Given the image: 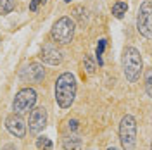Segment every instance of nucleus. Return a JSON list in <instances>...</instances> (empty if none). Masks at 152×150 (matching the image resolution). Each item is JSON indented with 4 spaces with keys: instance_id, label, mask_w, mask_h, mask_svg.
<instances>
[{
    "instance_id": "13",
    "label": "nucleus",
    "mask_w": 152,
    "mask_h": 150,
    "mask_svg": "<svg viewBox=\"0 0 152 150\" xmlns=\"http://www.w3.org/2000/svg\"><path fill=\"white\" fill-rule=\"evenodd\" d=\"M126 10H128L126 2H118V4H114L113 5V16L116 19H121L124 14H126Z\"/></svg>"
},
{
    "instance_id": "7",
    "label": "nucleus",
    "mask_w": 152,
    "mask_h": 150,
    "mask_svg": "<svg viewBox=\"0 0 152 150\" xmlns=\"http://www.w3.org/2000/svg\"><path fill=\"white\" fill-rule=\"evenodd\" d=\"M40 59L45 62V64H50V66H59L62 62V52L52 45V43H47L42 47V52H40Z\"/></svg>"
},
{
    "instance_id": "11",
    "label": "nucleus",
    "mask_w": 152,
    "mask_h": 150,
    "mask_svg": "<svg viewBox=\"0 0 152 150\" xmlns=\"http://www.w3.org/2000/svg\"><path fill=\"white\" fill-rule=\"evenodd\" d=\"M62 147H64V150H81L83 141L78 135H67L62 140Z\"/></svg>"
},
{
    "instance_id": "19",
    "label": "nucleus",
    "mask_w": 152,
    "mask_h": 150,
    "mask_svg": "<svg viewBox=\"0 0 152 150\" xmlns=\"http://www.w3.org/2000/svg\"><path fill=\"white\" fill-rule=\"evenodd\" d=\"M67 128H69L71 131H76V130L80 128V121H78V119H69V121H67Z\"/></svg>"
},
{
    "instance_id": "24",
    "label": "nucleus",
    "mask_w": 152,
    "mask_h": 150,
    "mask_svg": "<svg viewBox=\"0 0 152 150\" xmlns=\"http://www.w3.org/2000/svg\"><path fill=\"white\" fill-rule=\"evenodd\" d=\"M64 2H66V4H69V2H71V0H64Z\"/></svg>"
},
{
    "instance_id": "17",
    "label": "nucleus",
    "mask_w": 152,
    "mask_h": 150,
    "mask_svg": "<svg viewBox=\"0 0 152 150\" xmlns=\"http://www.w3.org/2000/svg\"><path fill=\"white\" fill-rule=\"evenodd\" d=\"M75 14H76V17L80 19L81 23H85V21H86V10L83 9V7H76V9H75Z\"/></svg>"
},
{
    "instance_id": "5",
    "label": "nucleus",
    "mask_w": 152,
    "mask_h": 150,
    "mask_svg": "<svg viewBox=\"0 0 152 150\" xmlns=\"http://www.w3.org/2000/svg\"><path fill=\"white\" fill-rule=\"evenodd\" d=\"M37 103V92L33 88H23L19 90L14 100H12V111L18 116H23V114L29 112Z\"/></svg>"
},
{
    "instance_id": "15",
    "label": "nucleus",
    "mask_w": 152,
    "mask_h": 150,
    "mask_svg": "<svg viewBox=\"0 0 152 150\" xmlns=\"http://www.w3.org/2000/svg\"><path fill=\"white\" fill-rule=\"evenodd\" d=\"M37 147L40 150H52V140L47 138V136H38L37 138Z\"/></svg>"
},
{
    "instance_id": "12",
    "label": "nucleus",
    "mask_w": 152,
    "mask_h": 150,
    "mask_svg": "<svg viewBox=\"0 0 152 150\" xmlns=\"http://www.w3.org/2000/svg\"><path fill=\"white\" fill-rule=\"evenodd\" d=\"M105 45H107V40H105V38H100V40H99V43H97V48H95V57H97V62H99V66H104L102 55H104Z\"/></svg>"
},
{
    "instance_id": "21",
    "label": "nucleus",
    "mask_w": 152,
    "mask_h": 150,
    "mask_svg": "<svg viewBox=\"0 0 152 150\" xmlns=\"http://www.w3.org/2000/svg\"><path fill=\"white\" fill-rule=\"evenodd\" d=\"M2 150H18V147L14 145V143H7V145H4Z\"/></svg>"
},
{
    "instance_id": "14",
    "label": "nucleus",
    "mask_w": 152,
    "mask_h": 150,
    "mask_svg": "<svg viewBox=\"0 0 152 150\" xmlns=\"http://www.w3.org/2000/svg\"><path fill=\"white\" fill-rule=\"evenodd\" d=\"M16 7V0H0V14L5 16V14H10Z\"/></svg>"
},
{
    "instance_id": "22",
    "label": "nucleus",
    "mask_w": 152,
    "mask_h": 150,
    "mask_svg": "<svg viewBox=\"0 0 152 150\" xmlns=\"http://www.w3.org/2000/svg\"><path fill=\"white\" fill-rule=\"evenodd\" d=\"M107 150H118V149H116V147H109Z\"/></svg>"
},
{
    "instance_id": "8",
    "label": "nucleus",
    "mask_w": 152,
    "mask_h": 150,
    "mask_svg": "<svg viewBox=\"0 0 152 150\" xmlns=\"http://www.w3.org/2000/svg\"><path fill=\"white\" fill-rule=\"evenodd\" d=\"M5 128L16 138H24L26 136V124L21 119V116H18V114H12V116H9L5 119Z\"/></svg>"
},
{
    "instance_id": "2",
    "label": "nucleus",
    "mask_w": 152,
    "mask_h": 150,
    "mask_svg": "<svg viewBox=\"0 0 152 150\" xmlns=\"http://www.w3.org/2000/svg\"><path fill=\"white\" fill-rule=\"evenodd\" d=\"M143 71L142 55L135 47H126L123 52V73L128 83H135Z\"/></svg>"
},
{
    "instance_id": "18",
    "label": "nucleus",
    "mask_w": 152,
    "mask_h": 150,
    "mask_svg": "<svg viewBox=\"0 0 152 150\" xmlns=\"http://www.w3.org/2000/svg\"><path fill=\"white\" fill-rule=\"evenodd\" d=\"M145 90H147V95L151 97V95H152V73H151V71L147 73V79H145Z\"/></svg>"
},
{
    "instance_id": "10",
    "label": "nucleus",
    "mask_w": 152,
    "mask_h": 150,
    "mask_svg": "<svg viewBox=\"0 0 152 150\" xmlns=\"http://www.w3.org/2000/svg\"><path fill=\"white\" fill-rule=\"evenodd\" d=\"M21 78L24 79V81H42L43 78H45V69L42 64H38V62H33V64H29L26 66L23 71H21Z\"/></svg>"
},
{
    "instance_id": "3",
    "label": "nucleus",
    "mask_w": 152,
    "mask_h": 150,
    "mask_svg": "<svg viewBox=\"0 0 152 150\" xmlns=\"http://www.w3.org/2000/svg\"><path fill=\"white\" fill-rule=\"evenodd\" d=\"M75 21L69 17V16H62V17H59L54 23V26H52V38L56 40L57 43H61V45H67V43H71V40L75 36Z\"/></svg>"
},
{
    "instance_id": "4",
    "label": "nucleus",
    "mask_w": 152,
    "mask_h": 150,
    "mask_svg": "<svg viewBox=\"0 0 152 150\" xmlns=\"http://www.w3.org/2000/svg\"><path fill=\"white\" fill-rule=\"evenodd\" d=\"M119 140L124 150H133L137 145V121L130 114H126L119 122Z\"/></svg>"
},
{
    "instance_id": "1",
    "label": "nucleus",
    "mask_w": 152,
    "mask_h": 150,
    "mask_svg": "<svg viewBox=\"0 0 152 150\" xmlns=\"http://www.w3.org/2000/svg\"><path fill=\"white\" fill-rule=\"evenodd\" d=\"M76 97V78L73 73H62L56 81V100L61 109H69Z\"/></svg>"
},
{
    "instance_id": "23",
    "label": "nucleus",
    "mask_w": 152,
    "mask_h": 150,
    "mask_svg": "<svg viewBox=\"0 0 152 150\" xmlns=\"http://www.w3.org/2000/svg\"><path fill=\"white\" fill-rule=\"evenodd\" d=\"M38 2H40V4H45V2H47V0H38Z\"/></svg>"
},
{
    "instance_id": "6",
    "label": "nucleus",
    "mask_w": 152,
    "mask_h": 150,
    "mask_svg": "<svg viewBox=\"0 0 152 150\" xmlns=\"http://www.w3.org/2000/svg\"><path fill=\"white\" fill-rule=\"evenodd\" d=\"M137 29L145 38L152 36V2L145 0L137 14Z\"/></svg>"
},
{
    "instance_id": "20",
    "label": "nucleus",
    "mask_w": 152,
    "mask_h": 150,
    "mask_svg": "<svg viewBox=\"0 0 152 150\" xmlns=\"http://www.w3.org/2000/svg\"><path fill=\"white\" fill-rule=\"evenodd\" d=\"M38 5H40V2H38V0H31V2H29V10H31V12H37Z\"/></svg>"
},
{
    "instance_id": "16",
    "label": "nucleus",
    "mask_w": 152,
    "mask_h": 150,
    "mask_svg": "<svg viewBox=\"0 0 152 150\" xmlns=\"http://www.w3.org/2000/svg\"><path fill=\"white\" fill-rule=\"evenodd\" d=\"M83 64H85V67H86V73H88V74H94V73H95V64L92 62V59H90L88 55L85 57Z\"/></svg>"
},
{
    "instance_id": "9",
    "label": "nucleus",
    "mask_w": 152,
    "mask_h": 150,
    "mask_svg": "<svg viewBox=\"0 0 152 150\" xmlns=\"http://www.w3.org/2000/svg\"><path fill=\"white\" fill-rule=\"evenodd\" d=\"M29 130L31 131H42L45 126H47V111L43 109V107H37V109H33L31 114H29Z\"/></svg>"
}]
</instances>
